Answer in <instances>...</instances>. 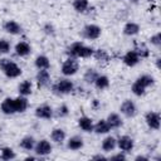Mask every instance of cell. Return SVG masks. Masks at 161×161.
<instances>
[{
  "label": "cell",
  "instance_id": "cell-1",
  "mask_svg": "<svg viewBox=\"0 0 161 161\" xmlns=\"http://www.w3.org/2000/svg\"><path fill=\"white\" fill-rule=\"evenodd\" d=\"M93 52L94 49L92 47H88L82 42H74L67 48V55L72 58H77V59L78 58H83V59L92 58Z\"/></svg>",
  "mask_w": 161,
  "mask_h": 161
},
{
  "label": "cell",
  "instance_id": "cell-2",
  "mask_svg": "<svg viewBox=\"0 0 161 161\" xmlns=\"http://www.w3.org/2000/svg\"><path fill=\"white\" fill-rule=\"evenodd\" d=\"M0 69L4 73V75L6 78H9V79L18 78L23 73V70L18 65V63H15L14 60H11L10 58H1L0 59Z\"/></svg>",
  "mask_w": 161,
  "mask_h": 161
},
{
  "label": "cell",
  "instance_id": "cell-3",
  "mask_svg": "<svg viewBox=\"0 0 161 161\" xmlns=\"http://www.w3.org/2000/svg\"><path fill=\"white\" fill-rule=\"evenodd\" d=\"M73 91H74V83L69 78H62L52 86V92L58 96L70 94Z\"/></svg>",
  "mask_w": 161,
  "mask_h": 161
},
{
  "label": "cell",
  "instance_id": "cell-4",
  "mask_svg": "<svg viewBox=\"0 0 161 161\" xmlns=\"http://www.w3.org/2000/svg\"><path fill=\"white\" fill-rule=\"evenodd\" d=\"M78 70H79V62L77 60V58L68 57V58L62 63L60 72H62V74L65 75V77H72V75L77 74Z\"/></svg>",
  "mask_w": 161,
  "mask_h": 161
},
{
  "label": "cell",
  "instance_id": "cell-5",
  "mask_svg": "<svg viewBox=\"0 0 161 161\" xmlns=\"http://www.w3.org/2000/svg\"><path fill=\"white\" fill-rule=\"evenodd\" d=\"M80 35L88 40H97L102 35V28L97 24H87L83 26Z\"/></svg>",
  "mask_w": 161,
  "mask_h": 161
},
{
  "label": "cell",
  "instance_id": "cell-6",
  "mask_svg": "<svg viewBox=\"0 0 161 161\" xmlns=\"http://www.w3.org/2000/svg\"><path fill=\"white\" fill-rule=\"evenodd\" d=\"M34 153L38 156V157H45L48 155L52 153L53 151V145L49 140L47 138H42L39 141H36L35 146H34Z\"/></svg>",
  "mask_w": 161,
  "mask_h": 161
},
{
  "label": "cell",
  "instance_id": "cell-7",
  "mask_svg": "<svg viewBox=\"0 0 161 161\" xmlns=\"http://www.w3.org/2000/svg\"><path fill=\"white\" fill-rule=\"evenodd\" d=\"M145 122L150 130L157 131L161 127V116L156 111H148L145 114Z\"/></svg>",
  "mask_w": 161,
  "mask_h": 161
},
{
  "label": "cell",
  "instance_id": "cell-8",
  "mask_svg": "<svg viewBox=\"0 0 161 161\" xmlns=\"http://www.w3.org/2000/svg\"><path fill=\"white\" fill-rule=\"evenodd\" d=\"M119 112H121L122 116H125L127 118H132L137 114V106L133 101L125 99L119 106Z\"/></svg>",
  "mask_w": 161,
  "mask_h": 161
},
{
  "label": "cell",
  "instance_id": "cell-9",
  "mask_svg": "<svg viewBox=\"0 0 161 161\" xmlns=\"http://www.w3.org/2000/svg\"><path fill=\"white\" fill-rule=\"evenodd\" d=\"M117 148L122 152H131L135 148V140L128 135H122L117 138Z\"/></svg>",
  "mask_w": 161,
  "mask_h": 161
},
{
  "label": "cell",
  "instance_id": "cell-10",
  "mask_svg": "<svg viewBox=\"0 0 161 161\" xmlns=\"http://www.w3.org/2000/svg\"><path fill=\"white\" fill-rule=\"evenodd\" d=\"M34 114L39 119H50L54 116V109L52 108V106H49L47 103H43V104H39L35 108Z\"/></svg>",
  "mask_w": 161,
  "mask_h": 161
},
{
  "label": "cell",
  "instance_id": "cell-11",
  "mask_svg": "<svg viewBox=\"0 0 161 161\" xmlns=\"http://www.w3.org/2000/svg\"><path fill=\"white\" fill-rule=\"evenodd\" d=\"M35 82L39 88H45L49 87L52 83V77L48 69H38L35 74Z\"/></svg>",
  "mask_w": 161,
  "mask_h": 161
},
{
  "label": "cell",
  "instance_id": "cell-12",
  "mask_svg": "<svg viewBox=\"0 0 161 161\" xmlns=\"http://www.w3.org/2000/svg\"><path fill=\"white\" fill-rule=\"evenodd\" d=\"M3 30L10 35H20L23 33V28L16 20H6L3 24Z\"/></svg>",
  "mask_w": 161,
  "mask_h": 161
},
{
  "label": "cell",
  "instance_id": "cell-13",
  "mask_svg": "<svg viewBox=\"0 0 161 161\" xmlns=\"http://www.w3.org/2000/svg\"><path fill=\"white\" fill-rule=\"evenodd\" d=\"M140 60H141V58L137 55V53H136L133 49L127 50V52L123 54V57H122V62H123V64L127 65V67H130V68L136 67V65L140 63Z\"/></svg>",
  "mask_w": 161,
  "mask_h": 161
},
{
  "label": "cell",
  "instance_id": "cell-14",
  "mask_svg": "<svg viewBox=\"0 0 161 161\" xmlns=\"http://www.w3.org/2000/svg\"><path fill=\"white\" fill-rule=\"evenodd\" d=\"M0 112L6 114V116H10V114H15L16 111H15V103H14V98L11 97H6L3 99V102L0 103Z\"/></svg>",
  "mask_w": 161,
  "mask_h": 161
},
{
  "label": "cell",
  "instance_id": "cell-15",
  "mask_svg": "<svg viewBox=\"0 0 161 161\" xmlns=\"http://www.w3.org/2000/svg\"><path fill=\"white\" fill-rule=\"evenodd\" d=\"M101 148H102V151L106 152V153L114 151V150L117 148V138L113 137V136H111V135L106 136V137L102 140V142H101Z\"/></svg>",
  "mask_w": 161,
  "mask_h": 161
},
{
  "label": "cell",
  "instance_id": "cell-16",
  "mask_svg": "<svg viewBox=\"0 0 161 161\" xmlns=\"http://www.w3.org/2000/svg\"><path fill=\"white\" fill-rule=\"evenodd\" d=\"M106 121L108 122L111 130H117V128H119V127L123 126V119H122L121 114H119V113H116V112L108 113Z\"/></svg>",
  "mask_w": 161,
  "mask_h": 161
},
{
  "label": "cell",
  "instance_id": "cell-17",
  "mask_svg": "<svg viewBox=\"0 0 161 161\" xmlns=\"http://www.w3.org/2000/svg\"><path fill=\"white\" fill-rule=\"evenodd\" d=\"M83 146H84L83 137H80L78 135H74V136L69 137L68 141H67V148L70 150V151H78L80 148H83Z\"/></svg>",
  "mask_w": 161,
  "mask_h": 161
},
{
  "label": "cell",
  "instance_id": "cell-18",
  "mask_svg": "<svg viewBox=\"0 0 161 161\" xmlns=\"http://www.w3.org/2000/svg\"><path fill=\"white\" fill-rule=\"evenodd\" d=\"M14 52H15V54L18 57H26V55H29L31 53V47H30V44L28 42L21 40V42H18L15 44Z\"/></svg>",
  "mask_w": 161,
  "mask_h": 161
},
{
  "label": "cell",
  "instance_id": "cell-19",
  "mask_svg": "<svg viewBox=\"0 0 161 161\" xmlns=\"http://www.w3.org/2000/svg\"><path fill=\"white\" fill-rule=\"evenodd\" d=\"M140 30H141V26L136 21H127L123 25V29H122L123 34L127 35V36H135L140 33Z\"/></svg>",
  "mask_w": 161,
  "mask_h": 161
},
{
  "label": "cell",
  "instance_id": "cell-20",
  "mask_svg": "<svg viewBox=\"0 0 161 161\" xmlns=\"http://www.w3.org/2000/svg\"><path fill=\"white\" fill-rule=\"evenodd\" d=\"M133 50L137 53V55H138L141 59H146V58H148V57H150V53H151L148 45H147L146 43H143V42H136V43H135V48H133Z\"/></svg>",
  "mask_w": 161,
  "mask_h": 161
},
{
  "label": "cell",
  "instance_id": "cell-21",
  "mask_svg": "<svg viewBox=\"0 0 161 161\" xmlns=\"http://www.w3.org/2000/svg\"><path fill=\"white\" fill-rule=\"evenodd\" d=\"M93 119L88 116H82L78 118V127L83 131V132H93Z\"/></svg>",
  "mask_w": 161,
  "mask_h": 161
},
{
  "label": "cell",
  "instance_id": "cell-22",
  "mask_svg": "<svg viewBox=\"0 0 161 161\" xmlns=\"http://www.w3.org/2000/svg\"><path fill=\"white\" fill-rule=\"evenodd\" d=\"M35 143H36V140L34 138V136L26 135V136H24V137L19 141V147L23 148V150H25V151H33Z\"/></svg>",
  "mask_w": 161,
  "mask_h": 161
},
{
  "label": "cell",
  "instance_id": "cell-23",
  "mask_svg": "<svg viewBox=\"0 0 161 161\" xmlns=\"http://www.w3.org/2000/svg\"><path fill=\"white\" fill-rule=\"evenodd\" d=\"M14 103H15V111H16V113H24L28 109V107H29L28 98L24 97V96H20V94L14 98Z\"/></svg>",
  "mask_w": 161,
  "mask_h": 161
},
{
  "label": "cell",
  "instance_id": "cell-24",
  "mask_svg": "<svg viewBox=\"0 0 161 161\" xmlns=\"http://www.w3.org/2000/svg\"><path fill=\"white\" fill-rule=\"evenodd\" d=\"M93 132L97 135H107L111 132V127L106 119H99L93 125Z\"/></svg>",
  "mask_w": 161,
  "mask_h": 161
},
{
  "label": "cell",
  "instance_id": "cell-25",
  "mask_svg": "<svg viewBox=\"0 0 161 161\" xmlns=\"http://www.w3.org/2000/svg\"><path fill=\"white\" fill-rule=\"evenodd\" d=\"M67 138V133L63 128L60 127H55L50 132V140L54 142V143H63Z\"/></svg>",
  "mask_w": 161,
  "mask_h": 161
},
{
  "label": "cell",
  "instance_id": "cell-26",
  "mask_svg": "<svg viewBox=\"0 0 161 161\" xmlns=\"http://www.w3.org/2000/svg\"><path fill=\"white\" fill-rule=\"evenodd\" d=\"M18 92H19L20 96H24V97L30 96L33 93V83H31V80L25 79V80L20 82L19 86H18Z\"/></svg>",
  "mask_w": 161,
  "mask_h": 161
},
{
  "label": "cell",
  "instance_id": "cell-27",
  "mask_svg": "<svg viewBox=\"0 0 161 161\" xmlns=\"http://www.w3.org/2000/svg\"><path fill=\"white\" fill-rule=\"evenodd\" d=\"M34 65L36 69H49L50 68V60L45 54H39L34 59Z\"/></svg>",
  "mask_w": 161,
  "mask_h": 161
},
{
  "label": "cell",
  "instance_id": "cell-28",
  "mask_svg": "<svg viewBox=\"0 0 161 161\" xmlns=\"http://www.w3.org/2000/svg\"><path fill=\"white\" fill-rule=\"evenodd\" d=\"M93 86L98 89V91H104L109 87V78L106 74H98V77L96 78Z\"/></svg>",
  "mask_w": 161,
  "mask_h": 161
},
{
  "label": "cell",
  "instance_id": "cell-29",
  "mask_svg": "<svg viewBox=\"0 0 161 161\" xmlns=\"http://www.w3.org/2000/svg\"><path fill=\"white\" fill-rule=\"evenodd\" d=\"M97 62L99 63H108L111 60V55L108 54V52L106 49H94L93 55H92Z\"/></svg>",
  "mask_w": 161,
  "mask_h": 161
},
{
  "label": "cell",
  "instance_id": "cell-30",
  "mask_svg": "<svg viewBox=\"0 0 161 161\" xmlns=\"http://www.w3.org/2000/svg\"><path fill=\"white\" fill-rule=\"evenodd\" d=\"M136 82H138L141 86H143L147 89L148 87H152L156 80H155V77L151 74H141L136 78Z\"/></svg>",
  "mask_w": 161,
  "mask_h": 161
},
{
  "label": "cell",
  "instance_id": "cell-31",
  "mask_svg": "<svg viewBox=\"0 0 161 161\" xmlns=\"http://www.w3.org/2000/svg\"><path fill=\"white\" fill-rule=\"evenodd\" d=\"M15 157H16V153L11 147H9V146L0 147V158L1 160L10 161V160H14Z\"/></svg>",
  "mask_w": 161,
  "mask_h": 161
},
{
  "label": "cell",
  "instance_id": "cell-32",
  "mask_svg": "<svg viewBox=\"0 0 161 161\" xmlns=\"http://www.w3.org/2000/svg\"><path fill=\"white\" fill-rule=\"evenodd\" d=\"M72 6L73 9L77 11V13H86L89 8V0H73L72 3Z\"/></svg>",
  "mask_w": 161,
  "mask_h": 161
},
{
  "label": "cell",
  "instance_id": "cell-33",
  "mask_svg": "<svg viewBox=\"0 0 161 161\" xmlns=\"http://www.w3.org/2000/svg\"><path fill=\"white\" fill-rule=\"evenodd\" d=\"M98 74H99V73H98L96 69L88 68V69L84 72V74H83V82L87 83V84H93L94 80H96V78L98 77Z\"/></svg>",
  "mask_w": 161,
  "mask_h": 161
},
{
  "label": "cell",
  "instance_id": "cell-34",
  "mask_svg": "<svg viewBox=\"0 0 161 161\" xmlns=\"http://www.w3.org/2000/svg\"><path fill=\"white\" fill-rule=\"evenodd\" d=\"M131 92L136 96V97H141V96H143L145 93H146V88L143 87V86H141L138 82H133L132 83V86H131Z\"/></svg>",
  "mask_w": 161,
  "mask_h": 161
},
{
  "label": "cell",
  "instance_id": "cell-35",
  "mask_svg": "<svg viewBox=\"0 0 161 161\" xmlns=\"http://www.w3.org/2000/svg\"><path fill=\"white\" fill-rule=\"evenodd\" d=\"M54 114L57 117H60V118H64L69 114V107L65 104V103H62L60 106H58V108L54 111Z\"/></svg>",
  "mask_w": 161,
  "mask_h": 161
},
{
  "label": "cell",
  "instance_id": "cell-36",
  "mask_svg": "<svg viewBox=\"0 0 161 161\" xmlns=\"http://www.w3.org/2000/svg\"><path fill=\"white\" fill-rule=\"evenodd\" d=\"M11 50V43L8 39H0V55H5Z\"/></svg>",
  "mask_w": 161,
  "mask_h": 161
},
{
  "label": "cell",
  "instance_id": "cell-37",
  "mask_svg": "<svg viewBox=\"0 0 161 161\" xmlns=\"http://www.w3.org/2000/svg\"><path fill=\"white\" fill-rule=\"evenodd\" d=\"M148 43H150L151 45L156 47V48H160V47H161V33L157 31V33H155L153 35H151L150 39H148Z\"/></svg>",
  "mask_w": 161,
  "mask_h": 161
},
{
  "label": "cell",
  "instance_id": "cell-38",
  "mask_svg": "<svg viewBox=\"0 0 161 161\" xmlns=\"http://www.w3.org/2000/svg\"><path fill=\"white\" fill-rule=\"evenodd\" d=\"M42 30L47 34V35H55V26L52 24V23H45L42 28Z\"/></svg>",
  "mask_w": 161,
  "mask_h": 161
},
{
  "label": "cell",
  "instance_id": "cell-39",
  "mask_svg": "<svg viewBox=\"0 0 161 161\" xmlns=\"http://www.w3.org/2000/svg\"><path fill=\"white\" fill-rule=\"evenodd\" d=\"M126 158H127L126 152H122V151H119V152H117L114 155H111L108 157V160H112V161H125Z\"/></svg>",
  "mask_w": 161,
  "mask_h": 161
},
{
  "label": "cell",
  "instance_id": "cell-40",
  "mask_svg": "<svg viewBox=\"0 0 161 161\" xmlns=\"http://www.w3.org/2000/svg\"><path fill=\"white\" fill-rule=\"evenodd\" d=\"M91 107H92L94 111H97V109L101 108V102H99L98 99H93V101L91 102Z\"/></svg>",
  "mask_w": 161,
  "mask_h": 161
},
{
  "label": "cell",
  "instance_id": "cell-41",
  "mask_svg": "<svg viewBox=\"0 0 161 161\" xmlns=\"http://www.w3.org/2000/svg\"><path fill=\"white\" fill-rule=\"evenodd\" d=\"M92 160H108V157H106L102 153H97V155H93L92 156Z\"/></svg>",
  "mask_w": 161,
  "mask_h": 161
},
{
  "label": "cell",
  "instance_id": "cell-42",
  "mask_svg": "<svg viewBox=\"0 0 161 161\" xmlns=\"http://www.w3.org/2000/svg\"><path fill=\"white\" fill-rule=\"evenodd\" d=\"M135 160H136V161H148L150 158H148L147 156H143V155H138V156H136V157H135Z\"/></svg>",
  "mask_w": 161,
  "mask_h": 161
},
{
  "label": "cell",
  "instance_id": "cell-43",
  "mask_svg": "<svg viewBox=\"0 0 161 161\" xmlns=\"http://www.w3.org/2000/svg\"><path fill=\"white\" fill-rule=\"evenodd\" d=\"M155 63H156V67L160 69V68H161V58H160V57H157V58H156V60H155Z\"/></svg>",
  "mask_w": 161,
  "mask_h": 161
},
{
  "label": "cell",
  "instance_id": "cell-44",
  "mask_svg": "<svg viewBox=\"0 0 161 161\" xmlns=\"http://www.w3.org/2000/svg\"><path fill=\"white\" fill-rule=\"evenodd\" d=\"M146 1H148V3H155L156 0H146Z\"/></svg>",
  "mask_w": 161,
  "mask_h": 161
}]
</instances>
